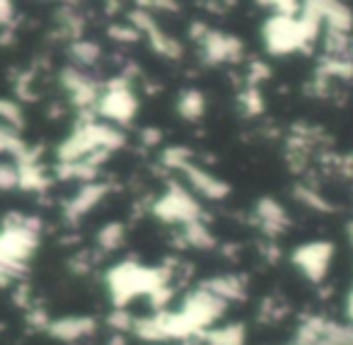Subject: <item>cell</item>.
<instances>
[{
	"instance_id": "277c9868",
	"label": "cell",
	"mask_w": 353,
	"mask_h": 345,
	"mask_svg": "<svg viewBox=\"0 0 353 345\" xmlns=\"http://www.w3.org/2000/svg\"><path fill=\"white\" fill-rule=\"evenodd\" d=\"M152 213L162 222H179L184 227V224L199 222L203 210L201 203L184 186L170 184L165 194H162V198H157V203H152Z\"/></svg>"
},
{
	"instance_id": "e0dca14e",
	"label": "cell",
	"mask_w": 353,
	"mask_h": 345,
	"mask_svg": "<svg viewBox=\"0 0 353 345\" xmlns=\"http://www.w3.org/2000/svg\"><path fill=\"white\" fill-rule=\"evenodd\" d=\"M240 104H242V112H245L247 116H256V114L264 112V99H261V94H259V87L247 85L245 92L240 94Z\"/></svg>"
},
{
	"instance_id": "44dd1931",
	"label": "cell",
	"mask_w": 353,
	"mask_h": 345,
	"mask_svg": "<svg viewBox=\"0 0 353 345\" xmlns=\"http://www.w3.org/2000/svg\"><path fill=\"white\" fill-rule=\"evenodd\" d=\"M12 17H15V10H12L10 3H0V27H6Z\"/></svg>"
},
{
	"instance_id": "2e32d148",
	"label": "cell",
	"mask_w": 353,
	"mask_h": 345,
	"mask_svg": "<svg viewBox=\"0 0 353 345\" xmlns=\"http://www.w3.org/2000/svg\"><path fill=\"white\" fill-rule=\"evenodd\" d=\"M123 237H126V229H123L121 222H109L99 229L97 234V244L102 251H114L123 244Z\"/></svg>"
},
{
	"instance_id": "5b68a950",
	"label": "cell",
	"mask_w": 353,
	"mask_h": 345,
	"mask_svg": "<svg viewBox=\"0 0 353 345\" xmlns=\"http://www.w3.org/2000/svg\"><path fill=\"white\" fill-rule=\"evenodd\" d=\"M334 244L332 242H307L293 251V266L303 273L307 280L322 282L329 273L334 258Z\"/></svg>"
},
{
	"instance_id": "7c38bea8",
	"label": "cell",
	"mask_w": 353,
	"mask_h": 345,
	"mask_svg": "<svg viewBox=\"0 0 353 345\" xmlns=\"http://www.w3.org/2000/svg\"><path fill=\"white\" fill-rule=\"evenodd\" d=\"M206 345H245V326L242 324H228L211 328L201 335Z\"/></svg>"
},
{
	"instance_id": "ac0fdd59",
	"label": "cell",
	"mask_w": 353,
	"mask_h": 345,
	"mask_svg": "<svg viewBox=\"0 0 353 345\" xmlns=\"http://www.w3.org/2000/svg\"><path fill=\"white\" fill-rule=\"evenodd\" d=\"M109 36H112L114 41H119V44H136V41H141L143 34L131 25V22H126V25L109 27Z\"/></svg>"
},
{
	"instance_id": "7a4b0ae2",
	"label": "cell",
	"mask_w": 353,
	"mask_h": 345,
	"mask_svg": "<svg viewBox=\"0 0 353 345\" xmlns=\"http://www.w3.org/2000/svg\"><path fill=\"white\" fill-rule=\"evenodd\" d=\"M94 112L107 118V123H112V126H126V123H131L138 112V99L131 90V78L119 75V78L109 80L104 92L99 94V102Z\"/></svg>"
},
{
	"instance_id": "5bb4252c",
	"label": "cell",
	"mask_w": 353,
	"mask_h": 345,
	"mask_svg": "<svg viewBox=\"0 0 353 345\" xmlns=\"http://www.w3.org/2000/svg\"><path fill=\"white\" fill-rule=\"evenodd\" d=\"M70 56H73L80 68H90V65H94L102 59V49H99V44H94V41L75 39L73 46H70Z\"/></svg>"
},
{
	"instance_id": "4fadbf2b",
	"label": "cell",
	"mask_w": 353,
	"mask_h": 345,
	"mask_svg": "<svg viewBox=\"0 0 353 345\" xmlns=\"http://www.w3.org/2000/svg\"><path fill=\"white\" fill-rule=\"evenodd\" d=\"M176 112L187 121H199L206 114V97L199 90H184L176 102Z\"/></svg>"
},
{
	"instance_id": "30bf717a",
	"label": "cell",
	"mask_w": 353,
	"mask_h": 345,
	"mask_svg": "<svg viewBox=\"0 0 353 345\" xmlns=\"http://www.w3.org/2000/svg\"><path fill=\"white\" fill-rule=\"evenodd\" d=\"M256 220H259L261 229H264L266 234H271V237L281 234L290 222L283 205L276 203V200H271V198H261L259 203H256Z\"/></svg>"
},
{
	"instance_id": "8fae6325",
	"label": "cell",
	"mask_w": 353,
	"mask_h": 345,
	"mask_svg": "<svg viewBox=\"0 0 353 345\" xmlns=\"http://www.w3.org/2000/svg\"><path fill=\"white\" fill-rule=\"evenodd\" d=\"M206 290H211L213 295H218L221 300L225 302H240L245 300L247 295V287H245V280L237 275H218V278H211V280L203 282Z\"/></svg>"
},
{
	"instance_id": "d6986e66",
	"label": "cell",
	"mask_w": 353,
	"mask_h": 345,
	"mask_svg": "<svg viewBox=\"0 0 353 345\" xmlns=\"http://www.w3.org/2000/svg\"><path fill=\"white\" fill-rule=\"evenodd\" d=\"M27 321H30L32 326H37V328H49L51 326L46 311H41V309H32L30 314H27Z\"/></svg>"
},
{
	"instance_id": "ba28073f",
	"label": "cell",
	"mask_w": 353,
	"mask_h": 345,
	"mask_svg": "<svg viewBox=\"0 0 353 345\" xmlns=\"http://www.w3.org/2000/svg\"><path fill=\"white\" fill-rule=\"evenodd\" d=\"M107 191H109L107 184H94V181L92 184H85L83 189L75 194V198L65 205V218H68L70 222H75V220H80L83 215H88L90 210L107 196Z\"/></svg>"
},
{
	"instance_id": "3957f363",
	"label": "cell",
	"mask_w": 353,
	"mask_h": 345,
	"mask_svg": "<svg viewBox=\"0 0 353 345\" xmlns=\"http://www.w3.org/2000/svg\"><path fill=\"white\" fill-rule=\"evenodd\" d=\"M261 36H264V44H266V49H269V54H274V56H288V54H295V51H303L312 46L307 34L303 32V27H300L298 17L271 15L269 20L264 22Z\"/></svg>"
},
{
	"instance_id": "6da1fadb",
	"label": "cell",
	"mask_w": 353,
	"mask_h": 345,
	"mask_svg": "<svg viewBox=\"0 0 353 345\" xmlns=\"http://www.w3.org/2000/svg\"><path fill=\"white\" fill-rule=\"evenodd\" d=\"M228 302L221 300L218 295H213L206 287H199L192 295L184 297L182 306L176 309V314L182 316V321L187 324L189 333L192 335H203L206 331L216 328L218 319L225 314Z\"/></svg>"
},
{
	"instance_id": "52a82bcc",
	"label": "cell",
	"mask_w": 353,
	"mask_h": 345,
	"mask_svg": "<svg viewBox=\"0 0 353 345\" xmlns=\"http://www.w3.org/2000/svg\"><path fill=\"white\" fill-rule=\"evenodd\" d=\"M182 174L187 176L189 186H192V189L196 191L201 198L223 200V198H228V196H230V186H228L223 179H218L216 174H211L208 169H203L201 165H194V162H189V165L182 167Z\"/></svg>"
},
{
	"instance_id": "9c48e42d",
	"label": "cell",
	"mask_w": 353,
	"mask_h": 345,
	"mask_svg": "<svg viewBox=\"0 0 353 345\" xmlns=\"http://www.w3.org/2000/svg\"><path fill=\"white\" fill-rule=\"evenodd\" d=\"M94 328H97V324L90 316H68V319L51 321L49 333L56 335L59 340H78L92 335Z\"/></svg>"
},
{
	"instance_id": "9a60e30c",
	"label": "cell",
	"mask_w": 353,
	"mask_h": 345,
	"mask_svg": "<svg viewBox=\"0 0 353 345\" xmlns=\"http://www.w3.org/2000/svg\"><path fill=\"white\" fill-rule=\"evenodd\" d=\"M184 242L192 244L196 249H213L216 247V237L211 234V229L206 227L203 220L199 222H192V224H184Z\"/></svg>"
},
{
	"instance_id": "8992f818",
	"label": "cell",
	"mask_w": 353,
	"mask_h": 345,
	"mask_svg": "<svg viewBox=\"0 0 353 345\" xmlns=\"http://www.w3.org/2000/svg\"><path fill=\"white\" fill-rule=\"evenodd\" d=\"M203 54V63L208 65H221V63H240L245 56V46L237 36L223 34V32L208 30L203 39L199 41Z\"/></svg>"
},
{
	"instance_id": "ffe728a7",
	"label": "cell",
	"mask_w": 353,
	"mask_h": 345,
	"mask_svg": "<svg viewBox=\"0 0 353 345\" xmlns=\"http://www.w3.org/2000/svg\"><path fill=\"white\" fill-rule=\"evenodd\" d=\"M160 131H155V128H145V131L141 133V140L145 143V145H157L160 143Z\"/></svg>"
}]
</instances>
